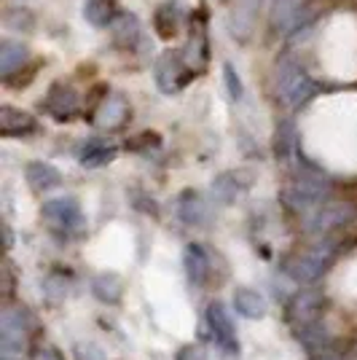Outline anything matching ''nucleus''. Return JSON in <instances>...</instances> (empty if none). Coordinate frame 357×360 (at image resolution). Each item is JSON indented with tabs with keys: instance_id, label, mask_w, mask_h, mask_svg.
Returning a JSON list of instances; mask_svg holds the SVG:
<instances>
[{
	"instance_id": "f257e3e1",
	"label": "nucleus",
	"mask_w": 357,
	"mask_h": 360,
	"mask_svg": "<svg viewBox=\"0 0 357 360\" xmlns=\"http://www.w3.org/2000/svg\"><path fill=\"white\" fill-rule=\"evenodd\" d=\"M277 89H280V97L285 100V105L298 108L317 91V84L298 65L283 62V68L277 70Z\"/></svg>"
},
{
	"instance_id": "f03ea898",
	"label": "nucleus",
	"mask_w": 357,
	"mask_h": 360,
	"mask_svg": "<svg viewBox=\"0 0 357 360\" xmlns=\"http://www.w3.org/2000/svg\"><path fill=\"white\" fill-rule=\"evenodd\" d=\"M333 250H336L333 242H320L314 250H309L306 255H301L296 264L290 266V274L296 277L298 283H314V280L327 269V264H330V258H333Z\"/></svg>"
},
{
	"instance_id": "7ed1b4c3",
	"label": "nucleus",
	"mask_w": 357,
	"mask_h": 360,
	"mask_svg": "<svg viewBox=\"0 0 357 360\" xmlns=\"http://www.w3.org/2000/svg\"><path fill=\"white\" fill-rule=\"evenodd\" d=\"M207 323L212 328V336H215V345L221 347L228 355H237L239 352V342H237V330H234V323L226 312L223 304H209L207 309Z\"/></svg>"
},
{
	"instance_id": "20e7f679",
	"label": "nucleus",
	"mask_w": 357,
	"mask_h": 360,
	"mask_svg": "<svg viewBox=\"0 0 357 360\" xmlns=\"http://www.w3.org/2000/svg\"><path fill=\"white\" fill-rule=\"evenodd\" d=\"M352 218H355V210H352L349 205H344V202H327V205H323V207L309 218V226H306V229H309L312 234H327V231H333V229L346 226Z\"/></svg>"
},
{
	"instance_id": "39448f33",
	"label": "nucleus",
	"mask_w": 357,
	"mask_h": 360,
	"mask_svg": "<svg viewBox=\"0 0 357 360\" xmlns=\"http://www.w3.org/2000/svg\"><path fill=\"white\" fill-rule=\"evenodd\" d=\"M320 309H323V293H320V290H301L296 299L290 301L287 317H290V323H293L298 330V328H304V326L317 323Z\"/></svg>"
},
{
	"instance_id": "423d86ee",
	"label": "nucleus",
	"mask_w": 357,
	"mask_h": 360,
	"mask_svg": "<svg viewBox=\"0 0 357 360\" xmlns=\"http://www.w3.org/2000/svg\"><path fill=\"white\" fill-rule=\"evenodd\" d=\"M44 215L51 224L62 229H81L84 226V210L73 196H62V199H48L44 205Z\"/></svg>"
},
{
	"instance_id": "0eeeda50",
	"label": "nucleus",
	"mask_w": 357,
	"mask_h": 360,
	"mask_svg": "<svg viewBox=\"0 0 357 360\" xmlns=\"http://www.w3.org/2000/svg\"><path fill=\"white\" fill-rule=\"evenodd\" d=\"M0 345H3V358H14L25 347V326H22V315H16L11 309L3 312L0 320Z\"/></svg>"
},
{
	"instance_id": "6e6552de",
	"label": "nucleus",
	"mask_w": 357,
	"mask_h": 360,
	"mask_svg": "<svg viewBox=\"0 0 357 360\" xmlns=\"http://www.w3.org/2000/svg\"><path fill=\"white\" fill-rule=\"evenodd\" d=\"M325 194H327V180L304 175V178H298L296 186L287 191V199H290L293 207H312V205H320Z\"/></svg>"
},
{
	"instance_id": "1a4fd4ad",
	"label": "nucleus",
	"mask_w": 357,
	"mask_h": 360,
	"mask_svg": "<svg viewBox=\"0 0 357 360\" xmlns=\"http://www.w3.org/2000/svg\"><path fill=\"white\" fill-rule=\"evenodd\" d=\"M44 108L54 116V119H70L75 110H78V97L73 89L67 86H54L46 97Z\"/></svg>"
},
{
	"instance_id": "9d476101",
	"label": "nucleus",
	"mask_w": 357,
	"mask_h": 360,
	"mask_svg": "<svg viewBox=\"0 0 357 360\" xmlns=\"http://www.w3.org/2000/svg\"><path fill=\"white\" fill-rule=\"evenodd\" d=\"M183 264H186V274L194 285H205L209 274V258L205 253L202 245H188L186 253H183Z\"/></svg>"
},
{
	"instance_id": "9b49d317",
	"label": "nucleus",
	"mask_w": 357,
	"mask_h": 360,
	"mask_svg": "<svg viewBox=\"0 0 357 360\" xmlns=\"http://www.w3.org/2000/svg\"><path fill=\"white\" fill-rule=\"evenodd\" d=\"M234 309L247 320H261L266 315V301L261 293H255L250 288H239L234 293Z\"/></svg>"
},
{
	"instance_id": "f8f14e48",
	"label": "nucleus",
	"mask_w": 357,
	"mask_h": 360,
	"mask_svg": "<svg viewBox=\"0 0 357 360\" xmlns=\"http://www.w3.org/2000/svg\"><path fill=\"white\" fill-rule=\"evenodd\" d=\"M27 180L35 191H51L62 183V175L46 162H32L27 165Z\"/></svg>"
},
{
	"instance_id": "ddd939ff",
	"label": "nucleus",
	"mask_w": 357,
	"mask_h": 360,
	"mask_svg": "<svg viewBox=\"0 0 357 360\" xmlns=\"http://www.w3.org/2000/svg\"><path fill=\"white\" fill-rule=\"evenodd\" d=\"M32 127H35V121H32L30 113L8 105L0 110V132L3 135H22V132H30Z\"/></svg>"
},
{
	"instance_id": "4468645a",
	"label": "nucleus",
	"mask_w": 357,
	"mask_h": 360,
	"mask_svg": "<svg viewBox=\"0 0 357 360\" xmlns=\"http://www.w3.org/2000/svg\"><path fill=\"white\" fill-rule=\"evenodd\" d=\"M25 60H27V46L16 44V41L0 44V73L3 75H11Z\"/></svg>"
},
{
	"instance_id": "2eb2a0df",
	"label": "nucleus",
	"mask_w": 357,
	"mask_h": 360,
	"mask_svg": "<svg viewBox=\"0 0 357 360\" xmlns=\"http://www.w3.org/2000/svg\"><path fill=\"white\" fill-rule=\"evenodd\" d=\"M116 14L119 11H116L113 0H86V6H84V16L97 27H108L116 19Z\"/></svg>"
},
{
	"instance_id": "dca6fc26",
	"label": "nucleus",
	"mask_w": 357,
	"mask_h": 360,
	"mask_svg": "<svg viewBox=\"0 0 357 360\" xmlns=\"http://www.w3.org/2000/svg\"><path fill=\"white\" fill-rule=\"evenodd\" d=\"M113 156H116V148H110V146H105L100 140H91L86 143L81 153H78V159H81V165L84 167H100V165H108V162H113Z\"/></svg>"
},
{
	"instance_id": "f3484780",
	"label": "nucleus",
	"mask_w": 357,
	"mask_h": 360,
	"mask_svg": "<svg viewBox=\"0 0 357 360\" xmlns=\"http://www.w3.org/2000/svg\"><path fill=\"white\" fill-rule=\"evenodd\" d=\"M180 218L186 221V224L191 226H199L205 218H207V210H205V202H202V196L199 194H183V202H180Z\"/></svg>"
},
{
	"instance_id": "a211bd4d",
	"label": "nucleus",
	"mask_w": 357,
	"mask_h": 360,
	"mask_svg": "<svg viewBox=\"0 0 357 360\" xmlns=\"http://www.w3.org/2000/svg\"><path fill=\"white\" fill-rule=\"evenodd\" d=\"M91 288H94V296H97L100 301L116 304V301L121 299V283L113 277V274H100V277L91 283Z\"/></svg>"
},
{
	"instance_id": "6ab92c4d",
	"label": "nucleus",
	"mask_w": 357,
	"mask_h": 360,
	"mask_svg": "<svg viewBox=\"0 0 357 360\" xmlns=\"http://www.w3.org/2000/svg\"><path fill=\"white\" fill-rule=\"evenodd\" d=\"M298 342L306 347V349H312V352H320L323 345L327 342V333L325 328H320V323H312V326H304V328H298Z\"/></svg>"
},
{
	"instance_id": "aec40b11",
	"label": "nucleus",
	"mask_w": 357,
	"mask_h": 360,
	"mask_svg": "<svg viewBox=\"0 0 357 360\" xmlns=\"http://www.w3.org/2000/svg\"><path fill=\"white\" fill-rule=\"evenodd\" d=\"M124 116H126L124 100H121V97H110V100L105 103L103 110H100V124L110 129V127H119L121 121H124Z\"/></svg>"
},
{
	"instance_id": "412c9836",
	"label": "nucleus",
	"mask_w": 357,
	"mask_h": 360,
	"mask_svg": "<svg viewBox=\"0 0 357 360\" xmlns=\"http://www.w3.org/2000/svg\"><path fill=\"white\" fill-rule=\"evenodd\" d=\"M296 8H298V0H274L271 19H274V22H280V25H285L290 16L296 14Z\"/></svg>"
},
{
	"instance_id": "4be33fe9",
	"label": "nucleus",
	"mask_w": 357,
	"mask_h": 360,
	"mask_svg": "<svg viewBox=\"0 0 357 360\" xmlns=\"http://www.w3.org/2000/svg\"><path fill=\"white\" fill-rule=\"evenodd\" d=\"M223 78H226V86H228V94H231L234 100H239V97H242V81H239L234 65H223Z\"/></svg>"
},
{
	"instance_id": "5701e85b",
	"label": "nucleus",
	"mask_w": 357,
	"mask_h": 360,
	"mask_svg": "<svg viewBox=\"0 0 357 360\" xmlns=\"http://www.w3.org/2000/svg\"><path fill=\"white\" fill-rule=\"evenodd\" d=\"M175 360H207V355H205V349H202V347L186 345L178 352V358H175Z\"/></svg>"
},
{
	"instance_id": "b1692460",
	"label": "nucleus",
	"mask_w": 357,
	"mask_h": 360,
	"mask_svg": "<svg viewBox=\"0 0 357 360\" xmlns=\"http://www.w3.org/2000/svg\"><path fill=\"white\" fill-rule=\"evenodd\" d=\"M32 360H62L54 349H41V352H35V358Z\"/></svg>"
},
{
	"instance_id": "393cba45",
	"label": "nucleus",
	"mask_w": 357,
	"mask_h": 360,
	"mask_svg": "<svg viewBox=\"0 0 357 360\" xmlns=\"http://www.w3.org/2000/svg\"><path fill=\"white\" fill-rule=\"evenodd\" d=\"M320 360H339V358H320Z\"/></svg>"
}]
</instances>
